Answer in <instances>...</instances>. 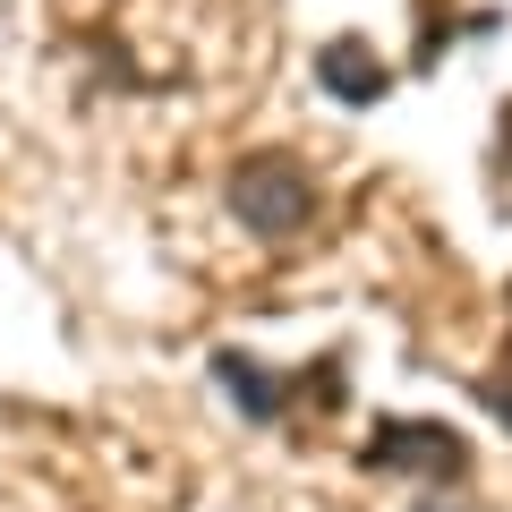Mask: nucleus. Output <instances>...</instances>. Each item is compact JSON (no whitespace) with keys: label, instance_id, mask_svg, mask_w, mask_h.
<instances>
[{"label":"nucleus","instance_id":"obj_1","mask_svg":"<svg viewBox=\"0 0 512 512\" xmlns=\"http://www.w3.org/2000/svg\"><path fill=\"white\" fill-rule=\"evenodd\" d=\"M231 214L248 222L256 239H291V231H308L316 222V180H308V163H291V154H239L231 163Z\"/></svg>","mask_w":512,"mask_h":512},{"label":"nucleus","instance_id":"obj_2","mask_svg":"<svg viewBox=\"0 0 512 512\" xmlns=\"http://www.w3.org/2000/svg\"><path fill=\"white\" fill-rule=\"evenodd\" d=\"M367 470H410V478H461L470 470V444L453 427H427V419H384L367 436Z\"/></svg>","mask_w":512,"mask_h":512},{"label":"nucleus","instance_id":"obj_3","mask_svg":"<svg viewBox=\"0 0 512 512\" xmlns=\"http://www.w3.org/2000/svg\"><path fill=\"white\" fill-rule=\"evenodd\" d=\"M316 77H325L333 103H376L384 94V60L367 52V43H325V52H316Z\"/></svg>","mask_w":512,"mask_h":512},{"label":"nucleus","instance_id":"obj_4","mask_svg":"<svg viewBox=\"0 0 512 512\" xmlns=\"http://www.w3.org/2000/svg\"><path fill=\"white\" fill-rule=\"evenodd\" d=\"M478 402H487V410H495V419H504V427H512V384H487V393H478Z\"/></svg>","mask_w":512,"mask_h":512},{"label":"nucleus","instance_id":"obj_5","mask_svg":"<svg viewBox=\"0 0 512 512\" xmlns=\"http://www.w3.org/2000/svg\"><path fill=\"white\" fill-rule=\"evenodd\" d=\"M504 308H512V291H504ZM504 359H512V325H504Z\"/></svg>","mask_w":512,"mask_h":512},{"label":"nucleus","instance_id":"obj_6","mask_svg":"<svg viewBox=\"0 0 512 512\" xmlns=\"http://www.w3.org/2000/svg\"><path fill=\"white\" fill-rule=\"evenodd\" d=\"M427 512H461V504H427Z\"/></svg>","mask_w":512,"mask_h":512}]
</instances>
